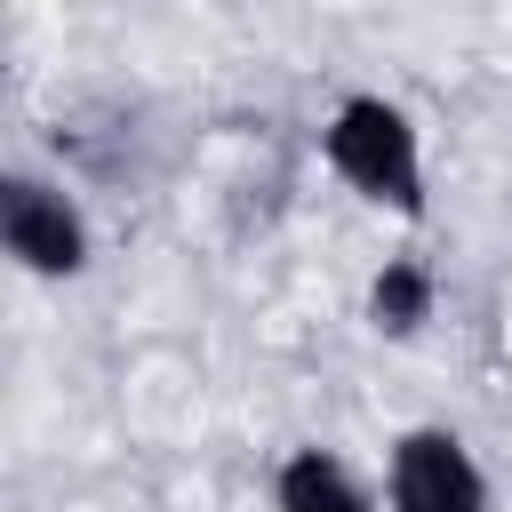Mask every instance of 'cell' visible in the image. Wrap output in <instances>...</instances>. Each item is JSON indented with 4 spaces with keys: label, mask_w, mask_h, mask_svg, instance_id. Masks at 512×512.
<instances>
[{
    "label": "cell",
    "mask_w": 512,
    "mask_h": 512,
    "mask_svg": "<svg viewBox=\"0 0 512 512\" xmlns=\"http://www.w3.org/2000/svg\"><path fill=\"white\" fill-rule=\"evenodd\" d=\"M320 152L360 200H376L392 216H424V144L392 96H344L320 128Z\"/></svg>",
    "instance_id": "cell-1"
},
{
    "label": "cell",
    "mask_w": 512,
    "mask_h": 512,
    "mask_svg": "<svg viewBox=\"0 0 512 512\" xmlns=\"http://www.w3.org/2000/svg\"><path fill=\"white\" fill-rule=\"evenodd\" d=\"M0 240H8V256H16L24 272H40V280H72V272L88 264V216H80L48 176H24V168L0 176Z\"/></svg>",
    "instance_id": "cell-2"
},
{
    "label": "cell",
    "mask_w": 512,
    "mask_h": 512,
    "mask_svg": "<svg viewBox=\"0 0 512 512\" xmlns=\"http://www.w3.org/2000/svg\"><path fill=\"white\" fill-rule=\"evenodd\" d=\"M392 512H488V480L472 448L440 424H416L392 440Z\"/></svg>",
    "instance_id": "cell-3"
},
{
    "label": "cell",
    "mask_w": 512,
    "mask_h": 512,
    "mask_svg": "<svg viewBox=\"0 0 512 512\" xmlns=\"http://www.w3.org/2000/svg\"><path fill=\"white\" fill-rule=\"evenodd\" d=\"M280 512H376V504H368V488L352 480L344 456L296 448V456L280 464Z\"/></svg>",
    "instance_id": "cell-4"
},
{
    "label": "cell",
    "mask_w": 512,
    "mask_h": 512,
    "mask_svg": "<svg viewBox=\"0 0 512 512\" xmlns=\"http://www.w3.org/2000/svg\"><path fill=\"white\" fill-rule=\"evenodd\" d=\"M432 320V272L416 256H392L376 280H368V328L376 336H416Z\"/></svg>",
    "instance_id": "cell-5"
}]
</instances>
